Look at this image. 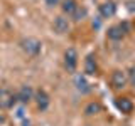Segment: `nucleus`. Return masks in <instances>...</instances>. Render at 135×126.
Segmentation results:
<instances>
[{
	"instance_id": "obj_1",
	"label": "nucleus",
	"mask_w": 135,
	"mask_h": 126,
	"mask_svg": "<svg viewBox=\"0 0 135 126\" xmlns=\"http://www.w3.org/2000/svg\"><path fill=\"white\" fill-rule=\"evenodd\" d=\"M20 47L24 49V52H27L29 56H37L42 50V42L36 37H25L20 42Z\"/></svg>"
},
{
	"instance_id": "obj_2",
	"label": "nucleus",
	"mask_w": 135,
	"mask_h": 126,
	"mask_svg": "<svg viewBox=\"0 0 135 126\" xmlns=\"http://www.w3.org/2000/svg\"><path fill=\"white\" fill-rule=\"evenodd\" d=\"M128 82V76H127L125 71L117 69L112 72V77H110V84H112L113 89H123Z\"/></svg>"
},
{
	"instance_id": "obj_3",
	"label": "nucleus",
	"mask_w": 135,
	"mask_h": 126,
	"mask_svg": "<svg viewBox=\"0 0 135 126\" xmlns=\"http://www.w3.org/2000/svg\"><path fill=\"white\" fill-rule=\"evenodd\" d=\"M17 96L12 91L5 89V87H0V109H10L15 104Z\"/></svg>"
},
{
	"instance_id": "obj_4",
	"label": "nucleus",
	"mask_w": 135,
	"mask_h": 126,
	"mask_svg": "<svg viewBox=\"0 0 135 126\" xmlns=\"http://www.w3.org/2000/svg\"><path fill=\"white\" fill-rule=\"evenodd\" d=\"M115 108L122 114H132L133 109H135V104L128 98H115Z\"/></svg>"
},
{
	"instance_id": "obj_5",
	"label": "nucleus",
	"mask_w": 135,
	"mask_h": 126,
	"mask_svg": "<svg viewBox=\"0 0 135 126\" xmlns=\"http://www.w3.org/2000/svg\"><path fill=\"white\" fill-rule=\"evenodd\" d=\"M64 66H66V69L69 71V72L76 71V66H78V52H76V49H73V47L66 49V52H64Z\"/></svg>"
},
{
	"instance_id": "obj_6",
	"label": "nucleus",
	"mask_w": 135,
	"mask_h": 126,
	"mask_svg": "<svg viewBox=\"0 0 135 126\" xmlns=\"http://www.w3.org/2000/svg\"><path fill=\"white\" fill-rule=\"evenodd\" d=\"M34 99H36V104H37V108H39V111H46L51 104V98L44 89H37L34 92Z\"/></svg>"
},
{
	"instance_id": "obj_7",
	"label": "nucleus",
	"mask_w": 135,
	"mask_h": 126,
	"mask_svg": "<svg viewBox=\"0 0 135 126\" xmlns=\"http://www.w3.org/2000/svg\"><path fill=\"white\" fill-rule=\"evenodd\" d=\"M52 29H54V32H56V34H59V35L68 34V32H69V20H68L66 17H62V15L54 17Z\"/></svg>"
},
{
	"instance_id": "obj_8",
	"label": "nucleus",
	"mask_w": 135,
	"mask_h": 126,
	"mask_svg": "<svg viewBox=\"0 0 135 126\" xmlns=\"http://www.w3.org/2000/svg\"><path fill=\"white\" fill-rule=\"evenodd\" d=\"M100 15H101V19H112L113 15L117 14V5H115V2H103L100 5Z\"/></svg>"
},
{
	"instance_id": "obj_9",
	"label": "nucleus",
	"mask_w": 135,
	"mask_h": 126,
	"mask_svg": "<svg viewBox=\"0 0 135 126\" xmlns=\"http://www.w3.org/2000/svg\"><path fill=\"white\" fill-rule=\"evenodd\" d=\"M34 99V91H32V87L31 86H20V89L19 92H17V101H20L22 104H27V103H31V101Z\"/></svg>"
},
{
	"instance_id": "obj_10",
	"label": "nucleus",
	"mask_w": 135,
	"mask_h": 126,
	"mask_svg": "<svg viewBox=\"0 0 135 126\" xmlns=\"http://www.w3.org/2000/svg\"><path fill=\"white\" fill-rule=\"evenodd\" d=\"M84 72L88 76H95L98 72V64H96L95 54H88L86 59H84Z\"/></svg>"
},
{
	"instance_id": "obj_11",
	"label": "nucleus",
	"mask_w": 135,
	"mask_h": 126,
	"mask_svg": "<svg viewBox=\"0 0 135 126\" xmlns=\"http://www.w3.org/2000/svg\"><path fill=\"white\" fill-rule=\"evenodd\" d=\"M74 86L81 94H88V92L91 91V87H90V84H88V81L84 79V76H76L74 77Z\"/></svg>"
},
{
	"instance_id": "obj_12",
	"label": "nucleus",
	"mask_w": 135,
	"mask_h": 126,
	"mask_svg": "<svg viewBox=\"0 0 135 126\" xmlns=\"http://www.w3.org/2000/svg\"><path fill=\"white\" fill-rule=\"evenodd\" d=\"M107 35H108V39H110V40H122V39L125 37V34L122 32V29L118 27V25H112V27L108 29Z\"/></svg>"
},
{
	"instance_id": "obj_13",
	"label": "nucleus",
	"mask_w": 135,
	"mask_h": 126,
	"mask_svg": "<svg viewBox=\"0 0 135 126\" xmlns=\"http://www.w3.org/2000/svg\"><path fill=\"white\" fill-rule=\"evenodd\" d=\"M61 8H62V12H64V14L73 15V14H74V10L78 8V2H76V0H62Z\"/></svg>"
},
{
	"instance_id": "obj_14",
	"label": "nucleus",
	"mask_w": 135,
	"mask_h": 126,
	"mask_svg": "<svg viewBox=\"0 0 135 126\" xmlns=\"http://www.w3.org/2000/svg\"><path fill=\"white\" fill-rule=\"evenodd\" d=\"M100 111H101V104L98 101H93V103L86 104V108H84V114L86 116H95V114H98Z\"/></svg>"
},
{
	"instance_id": "obj_15",
	"label": "nucleus",
	"mask_w": 135,
	"mask_h": 126,
	"mask_svg": "<svg viewBox=\"0 0 135 126\" xmlns=\"http://www.w3.org/2000/svg\"><path fill=\"white\" fill-rule=\"evenodd\" d=\"M86 14H88V10H86V7H81V5H78V8L74 10V14L71 15L73 17V20L74 22H81V20L86 17Z\"/></svg>"
},
{
	"instance_id": "obj_16",
	"label": "nucleus",
	"mask_w": 135,
	"mask_h": 126,
	"mask_svg": "<svg viewBox=\"0 0 135 126\" xmlns=\"http://www.w3.org/2000/svg\"><path fill=\"white\" fill-rule=\"evenodd\" d=\"M118 27L122 29V32H123L125 35H127V34H128V30H130V25L127 24V22H122V24H118Z\"/></svg>"
},
{
	"instance_id": "obj_17",
	"label": "nucleus",
	"mask_w": 135,
	"mask_h": 126,
	"mask_svg": "<svg viewBox=\"0 0 135 126\" xmlns=\"http://www.w3.org/2000/svg\"><path fill=\"white\" fill-rule=\"evenodd\" d=\"M127 10H128V12H135V2H133V0L127 2Z\"/></svg>"
},
{
	"instance_id": "obj_18",
	"label": "nucleus",
	"mask_w": 135,
	"mask_h": 126,
	"mask_svg": "<svg viewBox=\"0 0 135 126\" xmlns=\"http://www.w3.org/2000/svg\"><path fill=\"white\" fill-rule=\"evenodd\" d=\"M44 2H46V5H47V7H56L57 3H59V0H44Z\"/></svg>"
},
{
	"instance_id": "obj_19",
	"label": "nucleus",
	"mask_w": 135,
	"mask_h": 126,
	"mask_svg": "<svg viewBox=\"0 0 135 126\" xmlns=\"http://www.w3.org/2000/svg\"><path fill=\"white\" fill-rule=\"evenodd\" d=\"M130 84L135 87V72H132V76H130Z\"/></svg>"
},
{
	"instance_id": "obj_20",
	"label": "nucleus",
	"mask_w": 135,
	"mask_h": 126,
	"mask_svg": "<svg viewBox=\"0 0 135 126\" xmlns=\"http://www.w3.org/2000/svg\"><path fill=\"white\" fill-rule=\"evenodd\" d=\"M24 126H31V123H29L27 119H24Z\"/></svg>"
},
{
	"instance_id": "obj_21",
	"label": "nucleus",
	"mask_w": 135,
	"mask_h": 126,
	"mask_svg": "<svg viewBox=\"0 0 135 126\" xmlns=\"http://www.w3.org/2000/svg\"><path fill=\"white\" fill-rule=\"evenodd\" d=\"M88 126H91V124H88Z\"/></svg>"
}]
</instances>
